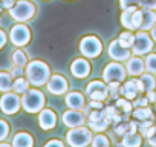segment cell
Listing matches in <instances>:
<instances>
[{
  "label": "cell",
  "mask_w": 156,
  "mask_h": 147,
  "mask_svg": "<svg viewBox=\"0 0 156 147\" xmlns=\"http://www.w3.org/2000/svg\"><path fill=\"white\" fill-rule=\"evenodd\" d=\"M139 8H147V9H156V0H141Z\"/></svg>",
  "instance_id": "cell-41"
},
{
  "label": "cell",
  "mask_w": 156,
  "mask_h": 147,
  "mask_svg": "<svg viewBox=\"0 0 156 147\" xmlns=\"http://www.w3.org/2000/svg\"><path fill=\"white\" fill-rule=\"evenodd\" d=\"M138 8H129V9H124L122 11V14H121V25L126 28V29H129V31H132V14H133V11H136Z\"/></svg>",
  "instance_id": "cell-29"
},
{
  "label": "cell",
  "mask_w": 156,
  "mask_h": 147,
  "mask_svg": "<svg viewBox=\"0 0 156 147\" xmlns=\"http://www.w3.org/2000/svg\"><path fill=\"white\" fill-rule=\"evenodd\" d=\"M90 70H92L90 63L86 58H75L70 63V72H72V75L76 77V78H86L90 74Z\"/></svg>",
  "instance_id": "cell-15"
},
{
  "label": "cell",
  "mask_w": 156,
  "mask_h": 147,
  "mask_svg": "<svg viewBox=\"0 0 156 147\" xmlns=\"http://www.w3.org/2000/svg\"><path fill=\"white\" fill-rule=\"evenodd\" d=\"M80 52L86 58H97L103 52V43L98 37L95 35H87L83 37L80 41Z\"/></svg>",
  "instance_id": "cell-7"
},
{
  "label": "cell",
  "mask_w": 156,
  "mask_h": 147,
  "mask_svg": "<svg viewBox=\"0 0 156 147\" xmlns=\"http://www.w3.org/2000/svg\"><path fill=\"white\" fill-rule=\"evenodd\" d=\"M61 121L66 127H78V126H84L87 123V117L81 110H75V109H67L61 115Z\"/></svg>",
  "instance_id": "cell-11"
},
{
  "label": "cell",
  "mask_w": 156,
  "mask_h": 147,
  "mask_svg": "<svg viewBox=\"0 0 156 147\" xmlns=\"http://www.w3.org/2000/svg\"><path fill=\"white\" fill-rule=\"evenodd\" d=\"M86 97L95 101H106L109 98V84L100 80H94L86 86Z\"/></svg>",
  "instance_id": "cell-10"
},
{
  "label": "cell",
  "mask_w": 156,
  "mask_h": 147,
  "mask_svg": "<svg viewBox=\"0 0 156 147\" xmlns=\"http://www.w3.org/2000/svg\"><path fill=\"white\" fill-rule=\"evenodd\" d=\"M113 132H115L118 136H124L126 133H135V132H138V123H136V121L122 120V121H119V123L115 124Z\"/></svg>",
  "instance_id": "cell-21"
},
{
  "label": "cell",
  "mask_w": 156,
  "mask_h": 147,
  "mask_svg": "<svg viewBox=\"0 0 156 147\" xmlns=\"http://www.w3.org/2000/svg\"><path fill=\"white\" fill-rule=\"evenodd\" d=\"M8 11H9L11 19H14L17 23H25V22H29L31 19H34V16L37 13V6L31 0H17L16 5Z\"/></svg>",
  "instance_id": "cell-4"
},
{
  "label": "cell",
  "mask_w": 156,
  "mask_h": 147,
  "mask_svg": "<svg viewBox=\"0 0 156 147\" xmlns=\"http://www.w3.org/2000/svg\"><path fill=\"white\" fill-rule=\"evenodd\" d=\"M118 41L124 46V48H132L133 46V41H135V35L130 32V31H124V32H121L119 34V37H118Z\"/></svg>",
  "instance_id": "cell-30"
},
{
  "label": "cell",
  "mask_w": 156,
  "mask_h": 147,
  "mask_svg": "<svg viewBox=\"0 0 156 147\" xmlns=\"http://www.w3.org/2000/svg\"><path fill=\"white\" fill-rule=\"evenodd\" d=\"M9 41L16 48H25L31 41V29L25 23H17L9 31Z\"/></svg>",
  "instance_id": "cell-8"
},
{
  "label": "cell",
  "mask_w": 156,
  "mask_h": 147,
  "mask_svg": "<svg viewBox=\"0 0 156 147\" xmlns=\"http://www.w3.org/2000/svg\"><path fill=\"white\" fill-rule=\"evenodd\" d=\"M31 88L29 81L26 77H20V78H14V83H12V92L19 94V95H23L28 89Z\"/></svg>",
  "instance_id": "cell-26"
},
{
  "label": "cell",
  "mask_w": 156,
  "mask_h": 147,
  "mask_svg": "<svg viewBox=\"0 0 156 147\" xmlns=\"http://www.w3.org/2000/svg\"><path fill=\"white\" fill-rule=\"evenodd\" d=\"M132 115H133V118L138 120V121H144V120L154 118V113H153V110H151L148 106H145V107H133Z\"/></svg>",
  "instance_id": "cell-25"
},
{
  "label": "cell",
  "mask_w": 156,
  "mask_h": 147,
  "mask_svg": "<svg viewBox=\"0 0 156 147\" xmlns=\"http://www.w3.org/2000/svg\"><path fill=\"white\" fill-rule=\"evenodd\" d=\"M135 81H136V88H138L139 94H145L148 91H154V88H156V78L150 72H142L138 78L135 77Z\"/></svg>",
  "instance_id": "cell-17"
},
{
  "label": "cell",
  "mask_w": 156,
  "mask_h": 147,
  "mask_svg": "<svg viewBox=\"0 0 156 147\" xmlns=\"http://www.w3.org/2000/svg\"><path fill=\"white\" fill-rule=\"evenodd\" d=\"M132 104H133V107H145L148 104V100H147L145 95L144 97H136L135 100H132Z\"/></svg>",
  "instance_id": "cell-40"
},
{
  "label": "cell",
  "mask_w": 156,
  "mask_h": 147,
  "mask_svg": "<svg viewBox=\"0 0 156 147\" xmlns=\"http://www.w3.org/2000/svg\"><path fill=\"white\" fill-rule=\"evenodd\" d=\"M142 11V23H141V31H150L156 25V13L153 9L141 8Z\"/></svg>",
  "instance_id": "cell-22"
},
{
  "label": "cell",
  "mask_w": 156,
  "mask_h": 147,
  "mask_svg": "<svg viewBox=\"0 0 156 147\" xmlns=\"http://www.w3.org/2000/svg\"><path fill=\"white\" fill-rule=\"evenodd\" d=\"M153 49V38L145 32V31H138L135 34V41L132 46V54L135 55H147Z\"/></svg>",
  "instance_id": "cell-9"
},
{
  "label": "cell",
  "mask_w": 156,
  "mask_h": 147,
  "mask_svg": "<svg viewBox=\"0 0 156 147\" xmlns=\"http://www.w3.org/2000/svg\"><path fill=\"white\" fill-rule=\"evenodd\" d=\"M144 69H145V63H144V60L139 55L130 57L127 60V64H126L127 75H130V77H139L141 74L144 72Z\"/></svg>",
  "instance_id": "cell-18"
},
{
  "label": "cell",
  "mask_w": 156,
  "mask_h": 147,
  "mask_svg": "<svg viewBox=\"0 0 156 147\" xmlns=\"http://www.w3.org/2000/svg\"><path fill=\"white\" fill-rule=\"evenodd\" d=\"M119 94L124 97V98H127V100H135L136 97H138V94H139V91H138V88H136V81H135V77H132L130 80H127V81H124V83H121V88H119Z\"/></svg>",
  "instance_id": "cell-19"
},
{
  "label": "cell",
  "mask_w": 156,
  "mask_h": 147,
  "mask_svg": "<svg viewBox=\"0 0 156 147\" xmlns=\"http://www.w3.org/2000/svg\"><path fill=\"white\" fill-rule=\"evenodd\" d=\"M154 124V118H150V120H144V121H138V132L142 135V136H145V133H147V130L151 127Z\"/></svg>",
  "instance_id": "cell-36"
},
{
  "label": "cell",
  "mask_w": 156,
  "mask_h": 147,
  "mask_svg": "<svg viewBox=\"0 0 156 147\" xmlns=\"http://www.w3.org/2000/svg\"><path fill=\"white\" fill-rule=\"evenodd\" d=\"M139 5H141V0H119V8L122 11L129 8H139Z\"/></svg>",
  "instance_id": "cell-38"
},
{
  "label": "cell",
  "mask_w": 156,
  "mask_h": 147,
  "mask_svg": "<svg viewBox=\"0 0 156 147\" xmlns=\"http://www.w3.org/2000/svg\"><path fill=\"white\" fill-rule=\"evenodd\" d=\"M46 88H48V92L52 95H63V94H67L69 84L61 74H54V75H51L49 81L46 83Z\"/></svg>",
  "instance_id": "cell-12"
},
{
  "label": "cell",
  "mask_w": 156,
  "mask_h": 147,
  "mask_svg": "<svg viewBox=\"0 0 156 147\" xmlns=\"http://www.w3.org/2000/svg\"><path fill=\"white\" fill-rule=\"evenodd\" d=\"M145 139H147L148 145L156 147V124H153V126L147 130V133H145Z\"/></svg>",
  "instance_id": "cell-37"
},
{
  "label": "cell",
  "mask_w": 156,
  "mask_h": 147,
  "mask_svg": "<svg viewBox=\"0 0 156 147\" xmlns=\"http://www.w3.org/2000/svg\"><path fill=\"white\" fill-rule=\"evenodd\" d=\"M43 147H64V144L60 139H49Z\"/></svg>",
  "instance_id": "cell-42"
},
{
  "label": "cell",
  "mask_w": 156,
  "mask_h": 147,
  "mask_svg": "<svg viewBox=\"0 0 156 147\" xmlns=\"http://www.w3.org/2000/svg\"><path fill=\"white\" fill-rule=\"evenodd\" d=\"M145 69L147 72L156 75V54H147V58H145Z\"/></svg>",
  "instance_id": "cell-32"
},
{
  "label": "cell",
  "mask_w": 156,
  "mask_h": 147,
  "mask_svg": "<svg viewBox=\"0 0 156 147\" xmlns=\"http://www.w3.org/2000/svg\"><path fill=\"white\" fill-rule=\"evenodd\" d=\"M92 138H94V133L86 126L72 127L66 133V142L70 147H87V145H90Z\"/></svg>",
  "instance_id": "cell-3"
},
{
  "label": "cell",
  "mask_w": 156,
  "mask_h": 147,
  "mask_svg": "<svg viewBox=\"0 0 156 147\" xmlns=\"http://www.w3.org/2000/svg\"><path fill=\"white\" fill-rule=\"evenodd\" d=\"M11 132V126L6 120L0 118V141H6V138L9 136Z\"/></svg>",
  "instance_id": "cell-34"
},
{
  "label": "cell",
  "mask_w": 156,
  "mask_h": 147,
  "mask_svg": "<svg viewBox=\"0 0 156 147\" xmlns=\"http://www.w3.org/2000/svg\"><path fill=\"white\" fill-rule=\"evenodd\" d=\"M22 109V95L9 91L0 97V110L5 115H16Z\"/></svg>",
  "instance_id": "cell-6"
},
{
  "label": "cell",
  "mask_w": 156,
  "mask_h": 147,
  "mask_svg": "<svg viewBox=\"0 0 156 147\" xmlns=\"http://www.w3.org/2000/svg\"><path fill=\"white\" fill-rule=\"evenodd\" d=\"M9 74L12 75V78H20V77H25V66H17V64H12Z\"/></svg>",
  "instance_id": "cell-39"
},
{
  "label": "cell",
  "mask_w": 156,
  "mask_h": 147,
  "mask_svg": "<svg viewBox=\"0 0 156 147\" xmlns=\"http://www.w3.org/2000/svg\"><path fill=\"white\" fill-rule=\"evenodd\" d=\"M92 147H110V141L106 135L103 133H97L94 138H92V142H90Z\"/></svg>",
  "instance_id": "cell-31"
},
{
  "label": "cell",
  "mask_w": 156,
  "mask_h": 147,
  "mask_svg": "<svg viewBox=\"0 0 156 147\" xmlns=\"http://www.w3.org/2000/svg\"><path fill=\"white\" fill-rule=\"evenodd\" d=\"M12 147H34L35 141L29 132H17L11 141Z\"/></svg>",
  "instance_id": "cell-20"
},
{
  "label": "cell",
  "mask_w": 156,
  "mask_h": 147,
  "mask_svg": "<svg viewBox=\"0 0 156 147\" xmlns=\"http://www.w3.org/2000/svg\"><path fill=\"white\" fill-rule=\"evenodd\" d=\"M87 124H89V129H90L92 132H97V133H103V132L107 130L109 126H110V123H109L106 118L101 120V121H87Z\"/></svg>",
  "instance_id": "cell-28"
},
{
  "label": "cell",
  "mask_w": 156,
  "mask_h": 147,
  "mask_svg": "<svg viewBox=\"0 0 156 147\" xmlns=\"http://www.w3.org/2000/svg\"><path fill=\"white\" fill-rule=\"evenodd\" d=\"M107 52H109V55H110V58L113 60V61H127L129 58H130V54H132V51L129 49V48H124L119 41H118V38L116 40H113L110 45H109V49H107Z\"/></svg>",
  "instance_id": "cell-13"
},
{
  "label": "cell",
  "mask_w": 156,
  "mask_h": 147,
  "mask_svg": "<svg viewBox=\"0 0 156 147\" xmlns=\"http://www.w3.org/2000/svg\"><path fill=\"white\" fill-rule=\"evenodd\" d=\"M150 37L153 38V41H156V25L150 29Z\"/></svg>",
  "instance_id": "cell-46"
},
{
  "label": "cell",
  "mask_w": 156,
  "mask_h": 147,
  "mask_svg": "<svg viewBox=\"0 0 156 147\" xmlns=\"http://www.w3.org/2000/svg\"><path fill=\"white\" fill-rule=\"evenodd\" d=\"M2 11H3V8H2V5H0V14H2Z\"/></svg>",
  "instance_id": "cell-48"
},
{
  "label": "cell",
  "mask_w": 156,
  "mask_h": 147,
  "mask_svg": "<svg viewBox=\"0 0 156 147\" xmlns=\"http://www.w3.org/2000/svg\"><path fill=\"white\" fill-rule=\"evenodd\" d=\"M127 77V70L119 61H112L107 63L103 69V81L110 84V83H124Z\"/></svg>",
  "instance_id": "cell-5"
},
{
  "label": "cell",
  "mask_w": 156,
  "mask_h": 147,
  "mask_svg": "<svg viewBox=\"0 0 156 147\" xmlns=\"http://www.w3.org/2000/svg\"><path fill=\"white\" fill-rule=\"evenodd\" d=\"M12 83H14V78L9 72L0 70V92L5 94V92L12 91Z\"/></svg>",
  "instance_id": "cell-24"
},
{
  "label": "cell",
  "mask_w": 156,
  "mask_h": 147,
  "mask_svg": "<svg viewBox=\"0 0 156 147\" xmlns=\"http://www.w3.org/2000/svg\"><path fill=\"white\" fill-rule=\"evenodd\" d=\"M106 118L104 109H92L87 112V121H101Z\"/></svg>",
  "instance_id": "cell-33"
},
{
  "label": "cell",
  "mask_w": 156,
  "mask_h": 147,
  "mask_svg": "<svg viewBox=\"0 0 156 147\" xmlns=\"http://www.w3.org/2000/svg\"><path fill=\"white\" fill-rule=\"evenodd\" d=\"M57 124V113L52 109L43 107L38 112V126L43 130H52Z\"/></svg>",
  "instance_id": "cell-14"
},
{
  "label": "cell",
  "mask_w": 156,
  "mask_h": 147,
  "mask_svg": "<svg viewBox=\"0 0 156 147\" xmlns=\"http://www.w3.org/2000/svg\"><path fill=\"white\" fill-rule=\"evenodd\" d=\"M141 23H142V11L136 9L132 14V31L141 29Z\"/></svg>",
  "instance_id": "cell-35"
},
{
  "label": "cell",
  "mask_w": 156,
  "mask_h": 147,
  "mask_svg": "<svg viewBox=\"0 0 156 147\" xmlns=\"http://www.w3.org/2000/svg\"><path fill=\"white\" fill-rule=\"evenodd\" d=\"M0 147H12V144H9L6 141H0Z\"/></svg>",
  "instance_id": "cell-47"
},
{
  "label": "cell",
  "mask_w": 156,
  "mask_h": 147,
  "mask_svg": "<svg viewBox=\"0 0 156 147\" xmlns=\"http://www.w3.org/2000/svg\"><path fill=\"white\" fill-rule=\"evenodd\" d=\"M145 97H147L148 103H156V92H154V91H148V92H145Z\"/></svg>",
  "instance_id": "cell-45"
},
{
  "label": "cell",
  "mask_w": 156,
  "mask_h": 147,
  "mask_svg": "<svg viewBox=\"0 0 156 147\" xmlns=\"http://www.w3.org/2000/svg\"><path fill=\"white\" fill-rule=\"evenodd\" d=\"M6 41H8V35H6V32H5L3 29H0V49L5 48Z\"/></svg>",
  "instance_id": "cell-44"
},
{
  "label": "cell",
  "mask_w": 156,
  "mask_h": 147,
  "mask_svg": "<svg viewBox=\"0 0 156 147\" xmlns=\"http://www.w3.org/2000/svg\"><path fill=\"white\" fill-rule=\"evenodd\" d=\"M17 0H0V5H2L3 9H11L14 5H16Z\"/></svg>",
  "instance_id": "cell-43"
},
{
  "label": "cell",
  "mask_w": 156,
  "mask_h": 147,
  "mask_svg": "<svg viewBox=\"0 0 156 147\" xmlns=\"http://www.w3.org/2000/svg\"><path fill=\"white\" fill-rule=\"evenodd\" d=\"M11 61H12V64H17V66H26L28 64V55L25 54V51H22V48H17L11 54Z\"/></svg>",
  "instance_id": "cell-27"
},
{
  "label": "cell",
  "mask_w": 156,
  "mask_h": 147,
  "mask_svg": "<svg viewBox=\"0 0 156 147\" xmlns=\"http://www.w3.org/2000/svg\"><path fill=\"white\" fill-rule=\"evenodd\" d=\"M51 67L48 66V63L41 61V60H32L28 61V64L25 66V77L28 78L29 84L34 88H41L46 86V83L51 78Z\"/></svg>",
  "instance_id": "cell-1"
},
{
  "label": "cell",
  "mask_w": 156,
  "mask_h": 147,
  "mask_svg": "<svg viewBox=\"0 0 156 147\" xmlns=\"http://www.w3.org/2000/svg\"><path fill=\"white\" fill-rule=\"evenodd\" d=\"M142 144V135L135 132V133H126L121 139V147H141Z\"/></svg>",
  "instance_id": "cell-23"
},
{
  "label": "cell",
  "mask_w": 156,
  "mask_h": 147,
  "mask_svg": "<svg viewBox=\"0 0 156 147\" xmlns=\"http://www.w3.org/2000/svg\"><path fill=\"white\" fill-rule=\"evenodd\" d=\"M46 104L44 94L37 88H29L22 95V109L26 113H38Z\"/></svg>",
  "instance_id": "cell-2"
},
{
  "label": "cell",
  "mask_w": 156,
  "mask_h": 147,
  "mask_svg": "<svg viewBox=\"0 0 156 147\" xmlns=\"http://www.w3.org/2000/svg\"><path fill=\"white\" fill-rule=\"evenodd\" d=\"M64 103H66L67 109H75V110H84V107L87 104L86 97L81 92H76V91L67 92L64 97Z\"/></svg>",
  "instance_id": "cell-16"
}]
</instances>
